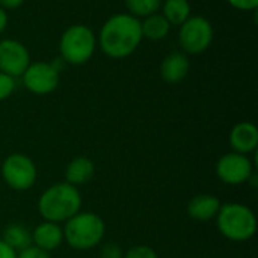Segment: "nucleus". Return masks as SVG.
I'll use <instances>...</instances> for the list:
<instances>
[{
  "label": "nucleus",
  "instance_id": "obj_1",
  "mask_svg": "<svg viewBox=\"0 0 258 258\" xmlns=\"http://www.w3.org/2000/svg\"><path fill=\"white\" fill-rule=\"evenodd\" d=\"M142 39L141 20L121 12L104 21L97 35V47L110 59H125L138 50Z\"/></svg>",
  "mask_w": 258,
  "mask_h": 258
},
{
  "label": "nucleus",
  "instance_id": "obj_2",
  "mask_svg": "<svg viewBox=\"0 0 258 258\" xmlns=\"http://www.w3.org/2000/svg\"><path fill=\"white\" fill-rule=\"evenodd\" d=\"M82 209V195L76 186L56 183L47 187L38 200V212L47 222L62 224Z\"/></svg>",
  "mask_w": 258,
  "mask_h": 258
},
{
  "label": "nucleus",
  "instance_id": "obj_3",
  "mask_svg": "<svg viewBox=\"0 0 258 258\" xmlns=\"http://www.w3.org/2000/svg\"><path fill=\"white\" fill-rule=\"evenodd\" d=\"M218 231L231 242H246L257 233V216L245 204H222L216 215Z\"/></svg>",
  "mask_w": 258,
  "mask_h": 258
},
{
  "label": "nucleus",
  "instance_id": "obj_4",
  "mask_svg": "<svg viewBox=\"0 0 258 258\" xmlns=\"http://www.w3.org/2000/svg\"><path fill=\"white\" fill-rule=\"evenodd\" d=\"M63 240L70 248L77 251H88L98 246L104 237V221L92 212H79L65 222Z\"/></svg>",
  "mask_w": 258,
  "mask_h": 258
},
{
  "label": "nucleus",
  "instance_id": "obj_5",
  "mask_svg": "<svg viewBox=\"0 0 258 258\" xmlns=\"http://www.w3.org/2000/svg\"><path fill=\"white\" fill-rule=\"evenodd\" d=\"M95 50L97 35L86 24H73L59 38V54L65 63L83 65L92 59Z\"/></svg>",
  "mask_w": 258,
  "mask_h": 258
},
{
  "label": "nucleus",
  "instance_id": "obj_6",
  "mask_svg": "<svg viewBox=\"0 0 258 258\" xmlns=\"http://www.w3.org/2000/svg\"><path fill=\"white\" fill-rule=\"evenodd\" d=\"M215 30L209 18L190 15L178 29V45L184 54H201L210 48Z\"/></svg>",
  "mask_w": 258,
  "mask_h": 258
},
{
  "label": "nucleus",
  "instance_id": "obj_7",
  "mask_svg": "<svg viewBox=\"0 0 258 258\" xmlns=\"http://www.w3.org/2000/svg\"><path fill=\"white\" fill-rule=\"evenodd\" d=\"M0 172L5 183L17 192L29 190L35 184L38 177L33 160L21 153H14L8 156L2 163Z\"/></svg>",
  "mask_w": 258,
  "mask_h": 258
},
{
  "label": "nucleus",
  "instance_id": "obj_8",
  "mask_svg": "<svg viewBox=\"0 0 258 258\" xmlns=\"http://www.w3.org/2000/svg\"><path fill=\"white\" fill-rule=\"evenodd\" d=\"M24 88L35 95H48L59 86L60 70L53 62H30L21 74Z\"/></svg>",
  "mask_w": 258,
  "mask_h": 258
},
{
  "label": "nucleus",
  "instance_id": "obj_9",
  "mask_svg": "<svg viewBox=\"0 0 258 258\" xmlns=\"http://www.w3.org/2000/svg\"><path fill=\"white\" fill-rule=\"evenodd\" d=\"M254 174V165L249 156L239 153H227L216 163L218 178L230 186H239L248 183L249 177Z\"/></svg>",
  "mask_w": 258,
  "mask_h": 258
},
{
  "label": "nucleus",
  "instance_id": "obj_10",
  "mask_svg": "<svg viewBox=\"0 0 258 258\" xmlns=\"http://www.w3.org/2000/svg\"><path fill=\"white\" fill-rule=\"evenodd\" d=\"M30 63V53L27 47L12 38L0 41V71L11 77H21Z\"/></svg>",
  "mask_w": 258,
  "mask_h": 258
},
{
  "label": "nucleus",
  "instance_id": "obj_11",
  "mask_svg": "<svg viewBox=\"0 0 258 258\" xmlns=\"http://www.w3.org/2000/svg\"><path fill=\"white\" fill-rule=\"evenodd\" d=\"M230 147L234 153L249 156L255 153L258 147V130L255 124L249 121L237 122L228 135Z\"/></svg>",
  "mask_w": 258,
  "mask_h": 258
},
{
  "label": "nucleus",
  "instance_id": "obj_12",
  "mask_svg": "<svg viewBox=\"0 0 258 258\" xmlns=\"http://www.w3.org/2000/svg\"><path fill=\"white\" fill-rule=\"evenodd\" d=\"M189 57L183 51H172L160 63V77L171 85L180 83L189 74Z\"/></svg>",
  "mask_w": 258,
  "mask_h": 258
},
{
  "label": "nucleus",
  "instance_id": "obj_13",
  "mask_svg": "<svg viewBox=\"0 0 258 258\" xmlns=\"http://www.w3.org/2000/svg\"><path fill=\"white\" fill-rule=\"evenodd\" d=\"M63 242V230L59 224L54 222H41L32 231V245L50 252L57 249Z\"/></svg>",
  "mask_w": 258,
  "mask_h": 258
},
{
  "label": "nucleus",
  "instance_id": "obj_14",
  "mask_svg": "<svg viewBox=\"0 0 258 258\" xmlns=\"http://www.w3.org/2000/svg\"><path fill=\"white\" fill-rule=\"evenodd\" d=\"M222 203L218 197L210 194H201L194 197L187 204V213L194 221L198 222H207L210 219H215Z\"/></svg>",
  "mask_w": 258,
  "mask_h": 258
},
{
  "label": "nucleus",
  "instance_id": "obj_15",
  "mask_svg": "<svg viewBox=\"0 0 258 258\" xmlns=\"http://www.w3.org/2000/svg\"><path fill=\"white\" fill-rule=\"evenodd\" d=\"M95 174V165L89 157L80 156L73 159L65 169V181L71 186H82L92 180Z\"/></svg>",
  "mask_w": 258,
  "mask_h": 258
},
{
  "label": "nucleus",
  "instance_id": "obj_16",
  "mask_svg": "<svg viewBox=\"0 0 258 258\" xmlns=\"http://www.w3.org/2000/svg\"><path fill=\"white\" fill-rule=\"evenodd\" d=\"M171 27L172 26L168 23V20L160 12H156V14L141 20V30H142L144 39L162 41L169 35Z\"/></svg>",
  "mask_w": 258,
  "mask_h": 258
},
{
  "label": "nucleus",
  "instance_id": "obj_17",
  "mask_svg": "<svg viewBox=\"0 0 258 258\" xmlns=\"http://www.w3.org/2000/svg\"><path fill=\"white\" fill-rule=\"evenodd\" d=\"M2 240L15 252H20L32 246V231L21 224H11L3 230Z\"/></svg>",
  "mask_w": 258,
  "mask_h": 258
},
{
  "label": "nucleus",
  "instance_id": "obj_18",
  "mask_svg": "<svg viewBox=\"0 0 258 258\" xmlns=\"http://www.w3.org/2000/svg\"><path fill=\"white\" fill-rule=\"evenodd\" d=\"M162 15L171 26H181L190 17V3L187 0H165L160 6Z\"/></svg>",
  "mask_w": 258,
  "mask_h": 258
},
{
  "label": "nucleus",
  "instance_id": "obj_19",
  "mask_svg": "<svg viewBox=\"0 0 258 258\" xmlns=\"http://www.w3.org/2000/svg\"><path fill=\"white\" fill-rule=\"evenodd\" d=\"M127 14L136 18H145L160 11L162 0H124Z\"/></svg>",
  "mask_w": 258,
  "mask_h": 258
},
{
  "label": "nucleus",
  "instance_id": "obj_20",
  "mask_svg": "<svg viewBox=\"0 0 258 258\" xmlns=\"http://www.w3.org/2000/svg\"><path fill=\"white\" fill-rule=\"evenodd\" d=\"M15 91V79L0 71V101L9 98Z\"/></svg>",
  "mask_w": 258,
  "mask_h": 258
},
{
  "label": "nucleus",
  "instance_id": "obj_21",
  "mask_svg": "<svg viewBox=\"0 0 258 258\" xmlns=\"http://www.w3.org/2000/svg\"><path fill=\"white\" fill-rule=\"evenodd\" d=\"M124 258H157V254L147 245H136L124 254Z\"/></svg>",
  "mask_w": 258,
  "mask_h": 258
},
{
  "label": "nucleus",
  "instance_id": "obj_22",
  "mask_svg": "<svg viewBox=\"0 0 258 258\" xmlns=\"http://www.w3.org/2000/svg\"><path fill=\"white\" fill-rule=\"evenodd\" d=\"M100 258H124V252L118 243H106L100 251Z\"/></svg>",
  "mask_w": 258,
  "mask_h": 258
},
{
  "label": "nucleus",
  "instance_id": "obj_23",
  "mask_svg": "<svg viewBox=\"0 0 258 258\" xmlns=\"http://www.w3.org/2000/svg\"><path fill=\"white\" fill-rule=\"evenodd\" d=\"M17 258H50V254L32 245V246L17 252Z\"/></svg>",
  "mask_w": 258,
  "mask_h": 258
},
{
  "label": "nucleus",
  "instance_id": "obj_24",
  "mask_svg": "<svg viewBox=\"0 0 258 258\" xmlns=\"http://www.w3.org/2000/svg\"><path fill=\"white\" fill-rule=\"evenodd\" d=\"M230 6L237 11H255L258 8V0H227Z\"/></svg>",
  "mask_w": 258,
  "mask_h": 258
},
{
  "label": "nucleus",
  "instance_id": "obj_25",
  "mask_svg": "<svg viewBox=\"0 0 258 258\" xmlns=\"http://www.w3.org/2000/svg\"><path fill=\"white\" fill-rule=\"evenodd\" d=\"M0 258H17V252L0 239Z\"/></svg>",
  "mask_w": 258,
  "mask_h": 258
},
{
  "label": "nucleus",
  "instance_id": "obj_26",
  "mask_svg": "<svg viewBox=\"0 0 258 258\" xmlns=\"http://www.w3.org/2000/svg\"><path fill=\"white\" fill-rule=\"evenodd\" d=\"M26 0H0V6L5 9V11H9V9H17L20 8Z\"/></svg>",
  "mask_w": 258,
  "mask_h": 258
},
{
  "label": "nucleus",
  "instance_id": "obj_27",
  "mask_svg": "<svg viewBox=\"0 0 258 258\" xmlns=\"http://www.w3.org/2000/svg\"><path fill=\"white\" fill-rule=\"evenodd\" d=\"M8 27V12L0 6V35L6 30Z\"/></svg>",
  "mask_w": 258,
  "mask_h": 258
}]
</instances>
